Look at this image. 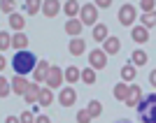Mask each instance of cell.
<instances>
[{"label":"cell","mask_w":156,"mask_h":123,"mask_svg":"<svg viewBox=\"0 0 156 123\" xmlns=\"http://www.w3.org/2000/svg\"><path fill=\"white\" fill-rule=\"evenodd\" d=\"M86 111H89V114L96 118V116H100V111H103V104L98 102V100H91V102H89V107H86Z\"/></svg>","instance_id":"obj_18"},{"label":"cell","mask_w":156,"mask_h":123,"mask_svg":"<svg viewBox=\"0 0 156 123\" xmlns=\"http://www.w3.org/2000/svg\"><path fill=\"white\" fill-rule=\"evenodd\" d=\"M133 77H135V67H133V65H124V67H121V79H124V81H130Z\"/></svg>","instance_id":"obj_23"},{"label":"cell","mask_w":156,"mask_h":123,"mask_svg":"<svg viewBox=\"0 0 156 123\" xmlns=\"http://www.w3.org/2000/svg\"><path fill=\"white\" fill-rule=\"evenodd\" d=\"M135 21V7L133 5H124L121 9H119V23L121 26H130Z\"/></svg>","instance_id":"obj_3"},{"label":"cell","mask_w":156,"mask_h":123,"mask_svg":"<svg viewBox=\"0 0 156 123\" xmlns=\"http://www.w3.org/2000/svg\"><path fill=\"white\" fill-rule=\"evenodd\" d=\"M65 79H68V81H77V79H82V72L77 70V67H68V70H65Z\"/></svg>","instance_id":"obj_20"},{"label":"cell","mask_w":156,"mask_h":123,"mask_svg":"<svg viewBox=\"0 0 156 123\" xmlns=\"http://www.w3.org/2000/svg\"><path fill=\"white\" fill-rule=\"evenodd\" d=\"M37 65L40 63H37V58H35V53H30V51H19V53H14V58H12V67L19 77L33 72Z\"/></svg>","instance_id":"obj_1"},{"label":"cell","mask_w":156,"mask_h":123,"mask_svg":"<svg viewBox=\"0 0 156 123\" xmlns=\"http://www.w3.org/2000/svg\"><path fill=\"white\" fill-rule=\"evenodd\" d=\"M117 123H130V121H117Z\"/></svg>","instance_id":"obj_39"},{"label":"cell","mask_w":156,"mask_h":123,"mask_svg":"<svg viewBox=\"0 0 156 123\" xmlns=\"http://www.w3.org/2000/svg\"><path fill=\"white\" fill-rule=\"evenodd\" d=\"M137 116L142 123H156V93L142 97V102L137 104Z\"/></svg>","instance_id":"obj_2"},{"label":"cell","mask_w":156,"mask_h":123,"mask_svg":"<svg viewBox=\"0 0 156 123\" xmlns=\"http://www.w3.org/2000/svg\"><path fill=\"white\" fill-rule=\"evenodd\" d=\"M82 21H77V19H70L68 23H65V32H70V35H79L82 32Z\"/></svg>","instance_id":"obj_12"},{"label":"cell","mask_w":156,"mask_h":123,"mask_svg":"<svg viewBox=\"0 0 156 123\" xmlns=\"http://www.w3.org/2000/svg\"><path fill=\"white\" fill-rule=\"evenodd\" d=\"M91 118H93V116H91L86 109H82V111L77 114V123H91Z\"/></svg>","instance_id":"obj_29"},{"label":"cell","mask_w":156,"mask_h":123,"mask_svg":"<svg viewBox=\"0 0 156 123\" xmlns=\"http://www.w3.org/2000/svg\"><path fill=\"white\" fill-rule=\"evenodd\" d=\"M35 121H37V118L33 116L30 111H23V114H21V123H35Z\"/></svg>","instance_id":"obj_31"},{"label":"cell","mask_w":156,"mask_h":123,"mask_svg":"<svg viewBox=\"0 0 156 123\" xmlns=\"http://www.w3.org/2000/svg\"><path fill=\"white\" fill-rule=\"evenodd\" d=\"M63 70H58V67H51L49 70V74H47V84H49V88H58L61 81H63Z\"/></svg>","instance_id":"obj_6"},{"label":"cell","mask_w":156,"mask_h":123,"mask_svg":"<svg viewBox=\"0 0 156 123\" xmlns=\"http://www.w3.org/2000/svg\"><path fill=\"white\" fill-rule=\"evenodd\" d=\"M96 7L93 5H84L82 7V16H79V21H82V23H86V26H93V23H96Z\"/></svg>","instance_id":"obj_5"},{"label":"cell","mask_w":156,"mask_h":123,"mask_svg":"<svg viewBox=\"0 0 156 123\" xmlns=\"http://www.w3.org/2000/svg\"><path fill=\"white\" fill-rule=\"evenodd\" d=\"M40 7H42V5H40V2H26V9H28V12H30V14H35V12H37V9H40Z\"/></svg>","instance_id":"obj_33"},{"label":"cell","mask_w":156,"mask_h":123,"mask_svg":"<svg viewBox=\"0 0 156 123\" xmlns=\"http://www.w3.org/2000/svg\"><path fill=\"white\" fill-rule=\"evenodd\" d=\"M42 9H44V14L51 19V16H56V12L61 9V5L56 2V0H49V2H44V5H42Z\"/></svg>","instance_id":"obj_14"},{"label":"cell","mask_w":156,"mask_h":123,"mask_svg":"<svg viewBox=\"0 0 156 123\" xmlns=\"http://www.w3.org/2000/svg\"><path fill=\"white\" fill-rule=\"evenodd\" d=\"M119 46H121V44H119L117 37H107V39H105V53H117Z\"/></svg>","instance_id":"obj_17"},{"label":"cell","mask_w":156,"mask_h":123,"mask_svg":"<svg viewBox=\"0 0 156 123\" xmlns=\"http://www.w3.org/2000/svg\"><path fill=\"white\" fill-rule=\"evenodd\" d=\"M77 12H79V5H77V2H65V14H68V16H75Z\"/></svg>","instance_id":"obj_28"},{"label":"cell","mask_w":156,"mask_h":123,"mask_svg":"<svg viewBox=\"0 0 156 123\" xmlns=\"http://www.w3.org/2000/svg\"><path fill=\"white\" fill-rule=\"evenodd\" d=\"M9 42H12V39H9V35H7V32H0V49H2V51L9 46Z\"/></svg>","instance_id":"obj_30"},{"label":"cell","mask_w":156,"mask_h":123,"mask_svg":"<svg viewBox=\"0 0 156 123\" xmlns=\"http://www.w3.org/2000/svg\"><path fill=\"white\" fill-rule=\"evenodd\" d=\"M40 93H42V88L37 84H30V88H28V93L23 97H26V102H35V100H40Z\"/></svg>","instance_id":"obj_13"},{"label":"cell","mask_w":156,"mask_h":123,"mask_svg":"<svg viewBox=\"0 0 156 123\" xmlns=\"http://www.w3.org/2000/svg\"><path fill=\"white\" fill-rule=\"evenodd\" d=\"M133 39H135V42H147V39H149V32H147V28L144 26H135L133 28Z\"/></svg>","instance_id":"obj_11"},{"label":"cell","mask_w":156,"mask_h":123,"mask_svg":"<svg viewBox=\"0 0 156 123\" xmlns=\"http://www.w3.org/2000/svg\"><path fill=\"white\" fill-rule=\"evenodd\" d=\"M9 23H12V28L21 30V28H23V23H26V19H23L21 14H12V16H9Z\"/></svg>","instance_id":"obj_21"},{"label":"cell","mask_w":156,"mask_h":123,"mask_svg":"<svg viewBox=\"0 0 156 123\" xmlns=\"http://www.w3.org/2000/svg\"><path fill=\"white\" fill-rule=\"evenodd\" d=\"M12 44L16 46V49H21V51H23V46L28 44V37H26V35H21V32H19V35H14V37H12Z\"/></svg>","instance_id":"obj_22"},{"label":"cell","mask_w":156,"mask_h":123,"mask_svg":"<svg viewBox=\"0 0 156 123\" xmlns=\"http://www.w3.org/2000/svg\"><path fill=\"white\" fill-rule=\"evenodd\" d=\"M82 81H86L89 86H91V84H96V72H93V67H89V70H84V72H82Z\"/></svg>","instance_id":"obj_25"},{"label":"cell","mask_w":156,"mask_h":123,"mask_svg":"<svg viewBox=\"0 0 156 123\" xmlns=\"http://www.w3.org/2000/svg\"><path fill=\"white\" fill-rule=\"evenodd\" d=\"M126 95H128V86H126L124 81L114 86V97H117V100H126Z\"/></svg>","instance_id":"obj_19"},{"label":"cell","mask_w":156,"mask_h":123,"mask_svg":"<svg viewBox=\"0 0 156 123\" xmlns=\"http://www.w3.org/2000/svg\"><path fill=\"white\" fill-rule=\"evenodd\" d=\"M93 39H96V42H105V39H107V26L98 23V26L93 28Z\"/></svg>","instance_id":"obj_16"},{"label":"cell","mask_w":156,"mask_h":123,"mask_svg":"<svg viewBox=\"0 0 156 123\" xmlns=\"http://www.w3.org/2000/svg\"><path fill=\"white\" fill-rule=\"evenodd\" d=\"M110 5H112L110 0H100V2H98V7H103V9H107V7H110Z\"/></svg>","instance_id":"obj_36"},{"label":"cell","mask_w":156,"mask_h":123,"mask_svg":"<svg viewBox=\"0 0 156 123\" xmlns=\"http://www.w3.org/2000/svg\"><path fill=\"white\" fill-rule=\"evenodd\" d=\"M84 49H86V44H84V39H72L70 42V53L72 56H79V53H84Z\"/></svg>","instance_id":"obj_15"},{"label":"cell","mask_w":156,"mask_h":123,"mask_svg":"<svg viewBox=\"0 0 156 123\" xmlns=\"http://www.w3.org/2000/svg\"><path fill=\"white\" fill-rule=\"evenodd\" d=\"M49 63H44V60H40V65L35 67V81H47V74H49Z\"/></svg>","instance_id":"obj_10"},{"label":"cell","mask_w":156,"mask_h":123,"mask_svg":"<svg viewBox=\"0 0 156 123\" xmlns=\"http://www.w3.org/2000/svg\"><path fill=\"white\" fill-rule=\"evenodd\" d=\"M144 63H147V53L140 51V49L133 51V65H144Z\"/></svg>","instance_id":"obj_26"},{"label":"cell","mask_w":156,"mask_h":123,"mask_svg":"<svg viewBox=\"0 0 156 123\" xmlns=\"http://www.w3.org/2000/svg\"><path fill=\"white\" fill-rule=\"evenodd\" d=\"M51 100H54V95H51V91H49V88H44V91L40 93V104H42V107H49V104H51Z\"/></svg>","instance_id":"obj_24"},{"label":"cell","mask_w":156,"mask_h":123,"mask_svg":"<svg viewBox=\"0 0 156 123\" xmlns=\"http://www.w3.org/2000/svg\"><path fill=\"white\" fill-rule=\"evenodd\" d=\"M149 81H151V86L156 88V70H151V74H149Z\"/></svg>","instance_id":"obj_35"},{"label":"cell","mask_w":156,"mask_h":123,"mask_svg":"<svg viewBox=\"0 0 156 123\" xmlns=\"http://www.w3.org/2000/svg\"><path fill=\"white\" fill-rule=\"evenodd\" d=\"M140 97H142V88H140V86H130V88H128V95H126V102H128L130 107H137V104L142 102Z\"/></svg>","instance_id":"obj_7"},{"label":"cell","mask_w":156,"mask_h":123,"mask_svg":"<svg viewBox=\"0 0 156 123\" xmlns=\"http://www.w3.org/2000/svg\"><path fill=\"white\" fill-rule=\"evenodd\" d=\"M5 123H21V118H14V116H9V118L5 121Z\"/></svg>","instance_id":"obj_38"},{"label":"cell","mask_w":156,"mask_h":123,"mask_svg":"<svg viewBox=\"0 0 156 123\" xmlns=\"http://www.w3.org/2000/svg\"><path fill=\"white\" fill-rule=\"evenodd\" d=\"M0 88H2V91H0V95L5 97L7 93H9V81H7V79H0Z\"/></svg>","instance_id":"obj_32"},{"label":"cell","mask_w":156,"mask_h":123,"mask_svg":"<svg viewBox=\"0 0 156 123\" xmlns=\"http://www.w3.org/2000/svg\"><path fill=\"white\" fill-rule=\"evenodd\" d=\"M89 60H91L93 70H103L105 65H107V56H105V51H100V49H96V51L89 53Z\"/></svg>","instance_id":"obj_4"},{"label":"cell","mask_w":156,"mask_h":123,"mask_svg":"<svg viewBox=\"0 0 156 123\" xmlns=\"http://www.w3.org/2000/svg\"><path fill=\"white\" fill-rule=\"evenodd\" d=\"M12 88H14V93H19V95H26L28 88H30V84H28L23 77H16V79H12Z\"/></svg>","instance_id":"obj_9"},{"label":"cell","mask_w":156,"mask_h":123,"mask_svg":"<svg viewBox=\"0 0 156 123\" xmlns=\"http://www.w3.org/2000/svg\"><path fill=\"white\" fill-rule=\"evenodd\" d=\"M142 26H144V28H149V26H156V12H149V14H144V16H142Z\"/></svg>","instance_id":"obj_27"},{"label":"cell","mask_w":156,"mask_h":123,"mask_svg":"<svg viewBox=\"0 0 156 123\" xmlns=\"http://www.w3.org/2000/svg\"><path fill=\"white\" fill-rule=\"evenodd\" d=\"M151 7H154V2H151V0H144V2H142V9H144L147 14L151 12Z\"/></svg>","instance_id":"obj_34"},{"label":"cell","mask_w":156,"mask_h":123,"mask_svg":"<svg viewBox=\"0 0 156 123\" xmlns=\"http://www.w3.org/2000/svg\"><path fill=\"white\" fill-rule=\"evenodd\" d=\"M75 100H77V93H75V88H65V91H61V95H58V102L63 104V107H70V104H75Z\"/></svg>","instance_id":"obj_8"},{"label":"cell","mask_w":156,"mask_h":123,"mask_svg":"<svg viewBox=\"0 0 156 123\" xmlns=\"http://www.w3.org/2000/svg\"><path fill=\"white\" fill-rule=\"evenodd\" d=\"M35 123H51V121H49V116H37V121H35Z\"/></svg>","instance_id":"obj_37"}]
</instances>
